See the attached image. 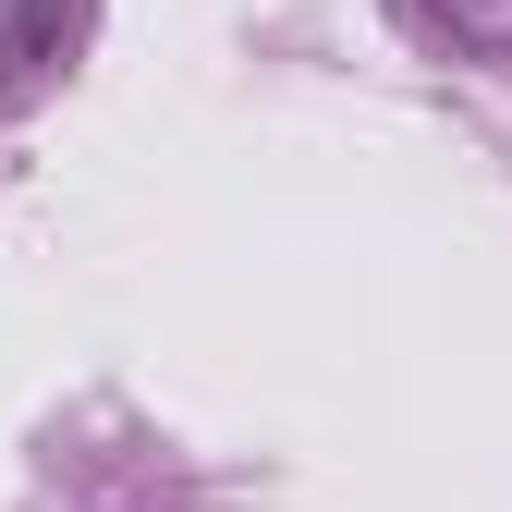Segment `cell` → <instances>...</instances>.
<instances>
[{
    "mask_svg": "<svg viewBox=\"0 0 512 512\" xmlns=\"http://www.w3.org/2000/svg\"><path fill=\"white\" fill-rule=\"evenodd\" d=\"M74 37H86V0H0V98H25L37 74H61Z\"/></svg>",
    "mask_w": 512,
    "mask_h": 512,
    "instance_id": "cell-1",
    "label": "cell"
},
{
    "mask_svg": "<svg viewBox=\"0 0 512 512\" xmlns=\"http://www.w3.org/2000/svg\"><path fill=\"white\" fill-rule=\"evenodd\" d=\"M391 13H403L427 49H452V61H488V74H512V0H391Z\"/></svg>",
    "mask_w": 512,
    "mask_h": 512,
    "instance_id": "cell-2",
    "label": "cell"
}]
</instances>
